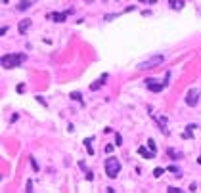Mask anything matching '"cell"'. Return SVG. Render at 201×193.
<instances>
[{
  "label": "cell",
  "mask_w": 201,
  "mask_h": 193,
  "mask_svg": "<svg viewBox=\"0 0 201 193\" xmlns=\"http://www.w3.org/2000/svg\"><path fill=\"white\" fill-rule=\"evenodd\" d=\"M113 151V145H106V153H111Z\"/></svg>",
  "instance_id": "obj_26"
},
{
  "label": "cell",
  "mask_w": 201,
  "mask_h": 193,
  "mask_svg": "<svg viewBox=\"0 0 201 193\" xmlns=\"http://www.w3.org/2000/svg\"><path fill=\"white\" fill-rule=\"evenodd\" d=\"M197 163H199V164H201V155H199V159H197Z\"/></svg>",
  "instance_id": "obj_28"
},
{
  "label": "cell",
  "mask_w": 201,
  "mask_h": 193,
  "mask_svg": "<svg viewBox=\"0 0 201 193\" xmlns=\"http://www.w3.org/2000/svg\"><path fill=\"white\" fill-rule=\"evenodd\" d=\"M31 6H33V2H31V0H21V2L17 4V12H27Z\"/></svg>",
  "instance_id": "obj_12"
},
{
  "label": "cell",
  "mask_w": 201,
  "mask_h": 193,
  "mask_svg": "<svg viewBox=\"0 0 201 193\" xmlns=\"http://www.w3.org/2000/svg\"><path fill=\"white\" fill-rule=\"evenodd\" d=\"M103 2H109V0H103Z\"/></svg>",
  "instance_id": "obj_29"
},
{
  "label": "cell",
  "mask_w": 201,
  "mask_h": 193,
  "mask_svg": "<svg viewBox=\"0 0 201 193\" xmlns=\"http://www.w3.org/2000/svg\"><path fill=\"white\" fill-rule=\"evenodd\" d=\"M167 155H168V157H180V153H176L174 149H171V147L167 149Z\"/></svg>",
  "instance_id": "obj_18"
},
{
  "label": "cell",
  "mask_w": 201,
  "mask_h": 193,
  "mask_svg": "<svg viewBox=\"0 0 201 193\" xmlns=\"http://www.w3.org/2000/svg\"><path fill=\"white\" fill-rule=\"evenodd\" d=\"M155 82H157V80H153V78H147V80H146V86L150 88L151 92H161L165 86H167V82H161V84H155Z\"/></svg>",
  "instance_id": "obj_7"
},
{
  "label": "cell",
  "mask_w": 201,
  "mask_h": 193,
  "mask_svg": "<svg viewBox=\"0 0 201 193\" xmlns=\"http://www.w3.org/2000/svg\"><path fill=\"white\" fill-rule=\"evenodd\" d=\"M25 61V54H6L2 55V67L4 69H14V67L21 65V63Z\"/></svg>",
  "instance_id": "obj_1"
},
{
  "label": "cell",
  "mask_w": 201,
  "mask_h": 193,
  "mask_svg": "<svg viewBox=\"0 0 201 193\" xmlns=\"http://www.w3.org/2000/svg\"><path fill=\"white\" fill-rule=\"evenodd\" d=\"M163 172H165V170H163V168L159 166V168H155V170H153V176H155V178H159V176L163 174Z\"/></svg>",
  "instance_id": "obj_20"
},
{
  "label": "cell",
  "mask_w": 201,
  "mask_h": 193,
  "mask_svg": "<svg viewBox=\"0 0 201 193\" xmlns=\"http://www.w3.org/2000/svg\"><path fill=\"white\" fill-rule=\"evenodd\" d=\"M147 147H150L151 151H157V147H155V142H153V140H147Z\"/></svg>",
  "instance_id": "obj_17"
},
{
  "label": "cell",
  "mask_w": 201,
  "mask_h": 193,
  "mask_svg": "<svg viewBox=\"0 0 201 193\" xmlns=\"http://www.w3.org/2000/svg\"><path fill=\"white\" fill-rule=\"evenodd\" d=\"M167 191H168V193H180V191H182V189H178V187H168Z\"/></svg>",
  "instance_id": "obj_23"
},
{
  "label": "cell",
  "mask_w": 201,
  "mask_h": 193,
  "mask_svg": "<svg viewBox=\"0 0 201 193\" xmlns=\"http://www.w3.org/2000/svg\"><path fill=\"white\" fill-rule=\"evenodd\" d=\"M90 143H92V138H86V140H84V145H86V151H88V155H94V147H92Z\"/></svg>",
  "instance_id": "obj_14"
},
{
  "label": "cell",
  "mask_w": 201,
  "mask_h": 193,
  "mask_svg": "<svg viewBox=\"0 0 201 193\" xmlns=\"http://www.w3.org/2000/svg\"><path fill=\"white\" fill-rule=\"evenodd\" d=\"M163 55H151V58L150 59H146V61H140L138 63V69L140 71H147V69H153V67H157L159 65V63H163Z\"/></svg>",
  "instance_id": "obj_3"
},
{
  "label": "cell",
  "mask_w": 201,
  "mask_h": 193,
  "mask_svg": "<svg viewBox=\"0 0 201 193\" xmlns=\"http://www.w3.org/2000/svg\"><path fill=\"white\" fill-rule=\"evenodd\" d=\"M27 193H31V191H33V182H31V180H29V182H27V189H25Z\"/></svg>",
  "instance_id": "obj_22"
},
{
  "label": "cell",
  "mask_w": 201,
  "mask_h": 193,
  "mask_svg": "<svg viewBox=\"0 0 201 193\" xmlns=\"http://www.w3.org/2000/svg\"><path fill=\"white\" fill-rule=\"evenodd\" d=\"M106 80H107V75L103 73L102 77H100V80H96L94 84H90V90H98V88H102L103 84H106Z\"/></svg>",
  "instance_id": "obj_10"
},
{
  "label": "cell",
  "mask_w": 201,
  "mask_h": 193,
  "mask_svg": "<svg viewBox=\"0 0 201 193\" xmlns=\"http://www.w3.org/2000/svg\"><path fill=\"white\" fill-rule=\"evenodd\" d=\"M46 19L56 21V23H63L67 19V14H63V12H50V14H46Z\"/></svg>",
  "instance_id": "obj_5"
},
{
  "label": "cell",
  "mask_w": 201,
  "mask_h": 193,
  "mask_svg": "<svg viewBox=\"0 0 201 193\" xmlns=\"http://www.w3.org/2000/svg\"><path fill=\"white\" fill-rule=\"evenodd\" d=\"M168 6L178 12V10H182V8L186 6V2H184V0H168Z\"/></svg>",
  "instance_id": "obj_11"
},
{
  "label": "cell",
  "mask_w": 201,
  "mask_h": 193,
  "mask_svg": "<svg viewBox=\"0 0 201 193\" xmlns=\"http://www.w3.org/2000/svg\"><path fill=\"white\" fill-rule=\"evenodd\" d=\"M115 145H123V136H121L119 132L115 134Z\"/></svg>",
  "instance_id": "obj_15"
},
{
  "label": "cell",
  "mask_w": 201,
  "mask_h": 193,
  "mask_svg": "<svg viewBox=\"0 0 201 193\" xmlns=\"http://www.w3.org/2000/svg\"><path fill=\"white\" fill-rule=\"evenodd\" d=\"M71 98H73V99H77V102H80V103H82V96H80V92H73V94H71Z\"/></svg>",
  "instance_id": "obj_16"
},
{
  "label": "cell",
  "mask_w": 201,
  "mask_h": 193,
  "mask_svg": "<svg viewBox=\"0 0 201 193\" xmlns=\"http://www.w3.org/2000/svg\"><path fill=\"white\" fill-rule=\"evenodd\" d=\"M194 130H195V124H190V126H188V130L182 134V138H184V140H192V138H194Z\"/></svg>",
  "instance_id": "obj_13"
},
{
  "label": "cell",
  "mask_w": 201,
  "mask_h": 193,
  "mask_svg": "<svg viewBox=\"0 0 201 193\" xmlns=\"http://www.w3.org/2000/svg\"><path fill=\"white\" fill-rule=\"evenodd\" d=\"M138 153L142 155L144 159H153V157H155V151L147 149V147H138Z\"/></svg>",
  "instance_id": "obj_9"
},
{
  "label": "cell",
  "mask_w": 201,
  "mask_h": 193,
  "mask_svg": "<svg viewBox=\"0 0 201 193\" xmlns=\"http://www.w3.org/2000/svg\"><path fill=\"white\" fill-rule=\"evenodd\" d=\"M168 170H171V172H174V174L178 176V178H180V176H182V172H180V170H178V168H176V166H168Z\"/></svg>",
  "instance_id": "obj_19"
},
{
  "label": "cell",
  "mask_w": 201,
  "mask_h": 193,
  "mask_svg": "<svg viewBox=\"0 0 201 193\" xmlns=\"http://www.w3.org/2000/svg\"><path fill=\"white\" fill-rule=\"evenodd\" d=\"M150 115H151V119H155V120L159 122V128H161V132H163V134H168V128H167V119H165V117H159V115H155L151 109H150Z\"/></svg>",
  "instance_id": "obj_6"
},
{
  "label": "cell",
  "mask_w": 201,
  "mask_h": 193,
  "mask_svg": "<svg viewBox=\"0 0 201 193\" xmlns=\"http://www.w3.org/2000/svg\"><path fill=\"white\" fill-rule=\"evenodd\" d=\"M31 164H33V168H35V170H38V163L33 159V157H31Z\"/></svg>",
  "instance_id": "obj_24"
},
{
  "label": "cell",
  "mask_w": 201,
  "mask_h": 193,
  "mask_svg": "<svg viewBox=\"0 0 201 193\" xmlns=\"http://www.w3.org/2000/svg\"><path fill=\"white\" fill-rule=\"evenodd\" d=\"M119 172H121V163L115 159V157H109V159L106 161V174H107V178H117Z\"/></svg>",
  "instance_id": "obj_2"
},
{
  "label": "cell",
  "mask_w": 201,
  "mask_h": 193,
  "mask_svg": "<svg viewBox=\"0 0 201 193\" xmlns=\"http://www.w3.org/2000/svg\"><path fill=\"white\" fill-rule=\"evenodd\" d=\"M140 4H153V6H155L157 0H140Z\"/></svg>",
  "instance_id": "obj_21"
},
{
  "label": "cell",
  "mask_w": 201,
  "mask_h": 193,
  "mask_svg": "<svg viewBox=\"0 0 201 193\" xmlns=\"http://www.w3.org/2000/svg\"><path fill=\"white\" fill-rule=\"evenodd\" d=\"M84 2H88V4H90V2H94V0H84Z\"/></svg>",
  "instance_id": "obj_27"
},
{
  "label": "cell",
  "mask_w": 201,
  "mask_h": 193,
  "mask_svg": "<svg viewBox=\"0 0 201 193\" xmlns=\"http://www.w3.org/2000/svg\"><path fill=\"white\" fill-rule=\"evenodd\" d=\"M199 98H201V90H199V88H192V90H188V94H186V105L195 107L199 103Z\"/></svg>",
  "instance_id": "obj_4"
},
{
  "label": "cell",
  "mask_w": 201,
  "mask_h": 193,
  "mask_svg": "<svg viewBox=\"0 0 201 193\" xmlns=\"http://www.w3.org/2000/svg\"><path fill=\"white\" fill-rule=\"evenodd\" d=\"M31 25H33V19H23V21L19 23L17 31H19V33H21V35H25V33H27V29H29Z\"/></svg>",
  "instance_id": "obj_8"
},
{
  "label": "cell",
  "mask_w": 201,
  "mask_h": 193,
  "mask_svg": "<svg viewBox=\"0 0 201 193\" xmlns=\"http://www.w3.org/2000/svg\"><path fill=\"white\" fill-rule=\"evenodd\" d=\"M6 33H8V27H2V29H0V37H4Z\"/></svg>",
  "instance_id": "obj_25"
}]
</instances>
